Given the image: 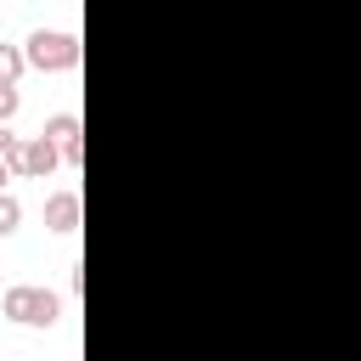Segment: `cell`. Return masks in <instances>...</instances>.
<instances>
[{
	"label": "cell",
	"mask_w": 361,
	"mask_h": 361,
	"mask_svg": "<svg viewBox=\"0 0 361 361\" xmlns=\"http://www.w3.org/2000/svg\"><path fill=\"white\" fill-rule=\"evenodd\" d=\"M0 310L11 322H23V327H56L62 322V293H51L39 282H17V288L0 293Z\"/></svg>",
	"instance_id": "obj_1"
},
{
	"label": "cell",
	"mask_w": 361,
	"mask_h": 361,
	"mask_svg": "<svg viewBox=\"0 0 361 361\" xmlns=\"http://www.w3.org/2000/svg\"><path fill=\"white\" fill-rule=\"evenodd\" d=\"M23 56H28V68H39V73H68V68H79L85 45H79V34H68V28H34L28 45H23Z\"/></svg>",
	"instance_id": "obj_2"
},
{
	"label": "cell",
	"mask_w": 361,
	"mask_h": 361,
	"mask_svg": "<svg viewBox=\"0 0 361 361\" xmlns=\"http://www.w3.org/2000/svg\"><path fill=\"white\" fill-rule=\"evenodd\" d=\"M39 135H45V141H51V147L62 152V164H68V169H79V164H85V135H79V113H51Z\"/></svg>",
	"instance_id": "obj_3"
},
{
	"label": "cell",
	"mask_w": 361,
	"mask_h": 361,
	"mask_svg": "<svg viewBox=\"0 0 361 361\" xmlns=\"http://www.w3.org/2000/svg\"><path fill=\"white\" fill-rule=\"evenodd\" d=\"M45 226H51L56 237H73V231H79V192H73V186L45 197Z\"/></svg>",
	"instance_id": "obj_4"
},
{
	"label": "cell",
	"mask_w": 361,
	"mask_h": 361,
	"mask_svg": "<svg viewBox=\"0 0 361 361\" xmlns=\"http://www.w3.org/2000/svg\"><path fill=\"white\" fill-rule=\"evenodd\" d=\"M56 164H62V152H56L45 135H34V141H28V158H23V175H51Z\"/></svg>",
	"instance_id": "obj_5"
},
{
	"label": "cell",
	"mask_w": 361,
	"mask_h": 361,
	"mask_svg": "<svg viewBox=\"0 0 361 361\" xmlns=\"http://www.w3.org/2000/svg\"><path fill=\"white\" fill-rule=\"evenodd\" d=\"M23 68H28L23 45H0V85H17V79H23Z\"/></svg>",
	"instance_id": "obj_6"
},
{
	"label": "cell",
	"mask_w": 361,
	"mask_h": 361,
	"mask_svg": "<svg viewBox=\"0 0 361 361\" xmlns=\"http://www.w3.org/2000/svg\"><path fill=\"white\" fill-rule=\"evenodd\" d=\"M17 220H23V203L6 192V197H0V237H11V231H17Z\"/></svg>",
	"instance_id": "obj_7"
},
{
	"label": "cell",
	"mask_w": 361,
	"mask_h": 361,
	"mask_svg": "<svg viewBox=\"0 0 361 361\" xmlns=\"http://www.w3.org/2000/svg\"><path fill=\"white\" fill-rule=\"evenodd\" d=\"M17 118V85H0V124Z\"/></svg>",
	"instance_id": "obj_8"
},
{
	"label": "cell",
	"mask_w": 361,
	"mask_h": 361,
	"mask_svg": "<svg viewBox=\"0 0 361 361\" xmlns=\"http://www.w3.org/2000/svg\"><path fill=\"white\" fill-rule=\"evenodd\" d=\"M79 288H85V265L73 259V265H68V293H79Z\"/></svg>",
	"instance_id": "obj_9"
},
{
	"label": "cell",
	"mask_w": 361,
	"mask_h": 361,
	"mask_svg": "<svg viewBox=\"0 0 361 361\" xmlns=\"http://www.w3.org/2000/svg\"><path fill=\"white\" fill-rule=\"evenodd\" d=\"M11 175H17V169H11L6 158H0V197H6V180H11Z\"/></svg>",
	"instance_id": "obj_10"
},
{
	"label": "cell",
	"mask_w": 361,
	"mask_h": 361,
	"mask_svg": "<svg viewBox=\"0 0 361 361\" xmlns=\"http://www.w3.org/2000/svg\"><path fill=\"white\" fill-rule=\"evenodd\" d=\"M0 147H6V130H0Z\"/></svg>",
	"instance_id": "obj_11"
}]
</instances>
